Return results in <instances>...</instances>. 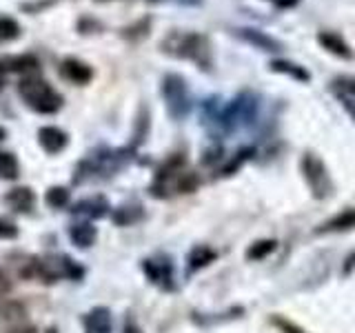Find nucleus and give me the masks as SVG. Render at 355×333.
<instances>
[{
    "mask_svg": "<svg viewBox=\"0 0 355 333\" xmlns=\"http://www.w3.org/2000/svg\"><path fill=\"white\" fill-rule=\"evenodd\" d=\"M271 249H273V242H264V247H260V242H255V247L249 251V258H258V255L262 258V255H266Z\"/></svg>",
    "mask_w": 355,
    "mask_h": 333,
    "instance_id": "a878e982",
    "label": "nucleus"
},
{
    "mask_svg": "<svg viewBox=\"0 0 355 333\" xmlns=\"http://www.w3.org/2000/svg\"><path fill=\"white\" fill-rule=\"evenodd\" d=\"M151 3H162V0H151ZM171 3L184 5V7H200L202 5V0H171Z\"/></svg>",
    "mask_w": 355,
    "mask_h": 333,
    "instance_id": "cd10ccee",
    "label": "nucleus"
},
{
    "mask_svg": "<svg viewBox=\"0 0 355 333\" xmlns=\"http://www.w3.org/2000/svg\"><path fill=\"white\" fill-rule=\"evenodd\" d=\"M38 142L44 151L53 155V153H60L67 144H69V136H67V131H62L60 127L47 125V127L38 129Z\"/></svg>",
    "mask_w": 355,
    "mask_h": 333,
    "instance_id": "9d476101",
    "label": "nucleus"
},
{
    "mask_svg": "<svg viewBox=\"0 0 355 333\" xmlns=\"http://www.w3.org/2000/svg\"><path fill=\"white\" fill-rule=\"evenodd\" d=\"M355 227V209H347L338 214L333 220L324 222L320 231H344V229H353Z\"/></svg>",
    "mask_w": 355,
    "mask_h": 333,
    "instance_id": "a211bd4d",
    "label": "nucleus"
},
{
    "mask_svg": "<svg viewBox=\"0 0 355 333\" xmlns=\"http://www.w3.org/2000/svg\"><path fill=\"white\" fill-rule=\"evenodd\" d=\"M266 3H271L277 9H293V7H297L300 3H302V0H266Z\"/></svg>",
    "mask_w": 355,
    "mask_h": 333,
    "instance_id": "bb28decb",
    "label": "nucleus"
},
{
    "mask_svg": "<svg viewBox=\"0 0 355 333\" xmlns=\"http://www.w3.org/2000/svg\"><path fill=\"white\" fill-rule=\"evenodd\" d=\"M44 333H58V331H55L53 327H49V329H47V331H44Z\"/></svg>",
    "mask_w": 355,
    "mask_h": 333,
    "instance_id": "72a5a7b5",
    "label": "nucleus"
},
{
    "mask_svg": "<svg viewBox=\"0 0 355 333\" xmlns=\"http://www.w3.org/2000/svg\"><path fill=\"white\" fill-rule=\"evenodd\" d=\"M69 238L80 249H87V247H92V244L96 242L98 231H96L94 225H89V222H80V225H73L69 229Z\"/></svg>",
    "mask_w": 355,
    "mask_h": 333,
    "instance_id": "dca6fc26",
    "label": "nucleus"
},
{
    "mask_svg": "<svg viewBox=\"0 0 355 333\" xmlns=\"http://www.w3.org/2000/svg\"><path fill=\"white\" fill-rule=\"evenodd\" d=\"M60 76L73 85H89L94 80V69H92V65H87L85 60L69 56V58H64L60 62Z\"/></svg>",
    "mask_w": 355,
    "mask_h": 333,
    "instance_id": "6e6552de",
    "label": "nucleus"
},
{
    "mask_svg": "<svg viewBox=\"0 0 355 333\" xmlns=\"http://www.w3.org/2000/svg\"><path fill=\"white\" fill-rule=\"evenodd\" d=\"M18 96L36 114H55L62 107V96L38 74L22 78L18 83Z\"/></svg>",
    "mask_w": 355,
    "mask_h": 333,
    "instance_id": "f03ea898",
    "label": "nucleus"
},
{
    "mask_svg": "<svg viewBox=\"0 0 355 333\" xmlns=\"http://www.w3.org/2000/svg\"><path fill=\"white\" fill-rule=\"evenodd\" d=\"M100 3H109V0H100Z\"/></svg>",
    "mask_w": 355,
    "mask_h": 333,
    "instance_id": "f704fd0d",
    "label": "nucleus"
},
{
    "mask_svg": "<svg viewBox=\"0 0 355 333\" xmlns=\"http://www.w3.org/2000/svg\"><path fill=\"white\" fill-rule=\"evenodd\" d=\"M125 333H142L136 325H131V322H127V327H125Z\"/></svg>",
    "mask_w": 355,
    "mask_h": 333,
    "instance_id": "2f4dec72",
    "label": "nucleus"
},
{
    "mask_svg": "<svg viewBox=\"0 0 355 333\" xmlns=\"http://www.w3.org/2000/svg\"><path fill=\"white\" fill-rule=\"evenodd\" d=\"M40 67V60L33 53H20V56H7V58H0V69L5 74L14 71V74H25L31 76L36 74Z\"/></svg>",
    "mask_w": 355,
    "mask_h": 333,
    "instance_id": "9b49d317",
    "label": "nucleus"
},
{
    "mask_svg": "<svg viewBox=\"0 0 355 333\" xmlns=\"http://www.w3.org/2000/svg\"><path fill=\"white\" fill-rule=\"evenodd\" d=\"M160 51L178 60H191L198 69L211 71L214 67V47L205 33L198 31H169L160 40Z\"/></svg>",
    "mask_w": 355,
    "mask_h": 333,
    "instance_id": "f257e3e1",
    "label": "nucleus"
},
{
    "mask_svg": "<svg viewBox=\"0 0 355 333\" xmlns=\"http://www.w3.org/2000/svg\"><path fill=\"white\" fill-rule=\"evenodd\" d=\"M151 25H153V18L151 16H144V18H140L136 22H131V25L122 27L120 29V36L125 38L127 42H142L151 33Z\"/></svg>",
    "mask_w": 355,
    "mask_h": 333,
    "instance_id": "4468645a",
    "label": "nucleus"
},
{
    "mask_svg": "<svg viewBox=\"0 0 355 333\" xmlns=\"http://www.w3.org/2000/svg\"><path fill=\"white\" fill-rule=\"evenodd\" d=\"M60 0H25V3H20V11H25L29 16H38V14H44L47 9H51L53 5H58Z\"/></svg>",
    "mask_w": 355,
    "mask_h": 333,
    "instance_id": "5701e85b",
    "label": "nucleus"
},
{
    "mask_svg": "<svg viewBox=\"0 0 355 333\" xmlns=\"http://www.w3.org/2000/svg\"><path fill=\"white\" fill-rule=\"evenodd\" d=\"M78 214H87V216H94L100 218L107 214V203L103 198H92V200H83V203L76 205Z\"/></svg>",
    "mask_w": 355,
    "mask_h": 333,
    "instance_id": "412c9836",
    "label": "nucleus"
},
{
    "mask_svg": "<svg viewBox=\"0 0 355 333\" xmlns=\"http://www.w3.org/2000/svg\"><path fill=\"white\" fill-rule=\"evenodd\" d=\"M275 325H280L286 333H302L297 327H293V325H288V322H284V320H275Z\"/></svg>",
    "mask_w": 355,
    "mask_h": 333,
    "instance_id": "c85d7f7f",
    "label": "nucleus"
},
{
    "mask_svg": "<svg viewBox=\"0 0 355 333\" xmlns=\"http://www.w3.org/2000/svg\"><path fill=\"white\" fill-rule=\"evenodd\" d=\"M5 200H7V205L16 211H29V209H33V205H36V196H33V191L29 187L11 189Z\"/></svg>",
    "mask_w": 355,
    "mask_h": 333,
    "instance_id": "2eb2a0df",
    "label": "nucleus"
},
{
    "mask_svg": "<svg viewBox=\"0 0 355 333\" xmlns=\"http://www.w3.org/2000/svg\"><path fill=\"white\" fill-rule=\"evenodd\" d=\"M233 33L244 40L247 44H251V47L255 49H260V51H269V53H277V51H282V42L269 36L266 31L262 29H255V27H238V29H233Z\"/></svg>",
    "mask_w": 355,
    "mask_h": 333,
    "instance_id": "423d86ee",
    "label": "nucleus"
},
{
    "mask_svg": "<svg viewBox=\"0 0 355 333\" xmlns=\"http://www.w3.org/2000/svg\"><path fill=\"white\" fill-rule=\"evenodd\" d=\"M44 203L51 209H62L69 205V191L64 187H51L47 194H44Z\"/></svg>",
    "mask_w": 355,
    "mask_h": 333,
    "instance_id": "4be33fe9",
    "label": "nucleus"
},
{
    "mask_svg": "<svg viewBox=\"0 0 355 333\" xmlns=\"http://www.w3.org/2000/svg\"><path fill=\"white\" fill-rule=\"evenodd\" d=\"M269 69L273 74H282V76H288V78H293V80L297 83H309L311 80V74L304 69L302 65H297V62H291V60H271L269 62Z\"/></svg>",
    "mask_w": 355,
    "mask_h": 333,
    "instance_id": "ddd939ff",
    "label": "nucleus"
},
{
    "mask_svg": "<svg viewBox=\"0 0 355 333\" xmlns=\"http://www.w3.org/2000/svg\"><path fill=\"white\" fill-rule=\"evenodd\" d=\"M318 42H320L322 49H327L329 53L338 56L340 60H353L355 58L351 44L344 40V36L338 31H320L318 33Z\"/></svg>",
    "mask_w": 355,
    "mask_h": 333,
    "instance_id": "1a4fd4ad",
    "label": "nucleus"
},
{
    "mask_svg": "<svg viewBox=\"0 0 355 333\" xmlns=\"http://www.w3.org/2000/svg\"><path fill=\"white\" fill-rule=\"evenodd\" d=\"M302 171H304L306 180L311 182V187H313V191L318 196H324L331 189L327 166H324V162H322L315 153H306L304 158H302Z\"/></svg>",
    "mask_w": 355,
    "mask_h": 333,
    "instance_id": "39448f33",
    "label": "nucleus"
},
{
    "mask_svg": "<svg viewBox=\"0 0 355 333\" xmlns=\"http://www.w3.org/2000/svg\"><path fill=\"white\" fill-rule=\"evenodd\" d=\"M20 33H22V27L18 25L16 18L0 16V44L11 42V40H18Z\"/></svg>",
    "mask_w": 355,
    "mask_h": 333,
    "instance_id": "aec40b11",
    "label": "nucleus"
},
{
    "mask_svg": "<svg viewBox=\"0 0 355 333\" xmlns=\"http://www.w3.org/2000/svg\"><path fill=\"white\" fill-rule=\"evenodd\" d=\"M333 92L344 103V107H355V78L351 76H340L333 80Z\"/></svg>",
    "mask_w": 355,
    "mask_h": 333,
    "instance_id": "f3484780",
    "label": "nucleus"
},
{
    "mask_svg": "<svg viewBox=\"0 0 355 333\" xmlns=\"http://www.w3.org/2000/svg\"><path fill=\"white\" fill-rule=\"evenodd\" d=\"M18 176H20V164L16 160V155L9 151H0V178L3 180H16Z\"/></svg>",
    "mask_w": 355,
    "mask_h": 333,
    "instance_id": "6ab92c4d",
    "label": "nucleus"
},
{
    "mask_svg": "<svg viewBox=\"0 0 355 333\" xmlns=\"http://www.w3.org/2000/svg\"><path fill=\"white\" fill-rule=\"evenodd\" d=\"M9 291V282H7V275L0 273V296H5Z\"/></svg>",
    "mask_w": 355,
    "mask_h": 333,
    "instance_id": "7c9ffc66",
    "label": "nucleus"
},
{
    "mask_svg": "<svg viewBox=\"0 0 355 333\" xmlns=\"http://www.w3.org/2000/svg\"><path fill=\"white\" fill-rule=\"evenodd\" d=\"M9 333H36V329H33V327L29 325V322H27V325H22V327H16L14 331H9Z\"/></svg>",
    "mask_w": 355,
    "mask_h": 333,
    "instance_id": "c756f323",
    "label": "nucleus"
},
{
    "mask_svg": "<svg viewBox=\"0 0 355 333\" xmlns=\"http://www.w3.org/2000/svg\"><path fill=\"white\" fill-rule=\"evenodd\" d=\"M255 109H258V96L251 92H242L236 100H231V105L222 111V122L227 127L247 125L253 120Z\"/></svg>",
    "mask_w": 355,
    "mask_h": 333,
    "instance_id": "20e7f679",
    "label": "nucleus"
},
{
    "mask_svg": "<svg viewBox=\"0 0 355 333\" xmlns=\"http://www.w3.org/2000/svg\"><path fill=\"white\" fill-rule=\"evenodd\" d=\"M3 85H5V71L0 69V87H3Z\"/></svg>",
    "mask_w": 355,
    "mask_h": 333,
    "instance_id": "473e14b6",
    "label": "nucleus"
},
{
    "mask_svg": "<svg viewBox=\"0 0 355 333\" xmlns=\"http://www.w3.org/2000/svg\"><path fill=\"white\" fill-rule=\"evenodd\" d=\"M87 333H111V314L105 307H96L85 318Z\"/></svg>",
    "mask_w": 355,
    "mask_h": 333,
    "instance_id": "f8f14e48",
    "label": "nucleus"
},
{
    "mask_svg": "<svg viewBox=\"0 0 355 333\" xmlns=\"http://www.w3.org/2000/svg\"><path fill=\"white\" fill-rule=\"evenodd\" d=\"M100 31H103V25H100L96 18H80V22H78V33H83V36L100 33Z\"/></svg>",
    "mask_w": 355,
    "mask_h": 333,
    "instance_id": "b1692460",
    "label": "nucleus"
},
{
    "mask_svg": "<svg viewBox=\"0 0 355 333\" xmlns=\"http://www.w3.org/2000/svg\"><path fill=\"white\" fill-rule=\"evenodd\" d=\"M18 236V227L7 218H0V240H14Z\"/></svg>",
    "mask_w": 355,
    "mask_h": 333,
    "instance_id": "393cba45",
    "label": "nucleus"
},
{
    "mask_svg": "<svg viewBox=\"0 0 355 333\" xmlns=\"http://www.w3.org/2000/svg\"><path fill=\"white\" fill-rule=\"evenodd\" d=\"M162 98L173 120H182L191 111V94L180 74H166L162 78Z\"/></svg>",
    "mask_w": 355,
    "mask_h": 333,
    "instance_id": "7ed1b4c3",
    "label": "nucleus"
},
{
    "mask_svg": "<svg viewBox=\"0 0 355 333\" xmlns=\"http://www.w3.org/2000/svg\"><path fill=\"white\" fill-rule=\"evenodd\" d=\"M22 325H27V309L16 300L0 302V333H9Z\"/></svg>",
    "mask_w": 355,
    "mask_h": 333,
    "instance_id": "0eeeda50",
    "label": "nucleus"
}]
</instances>
